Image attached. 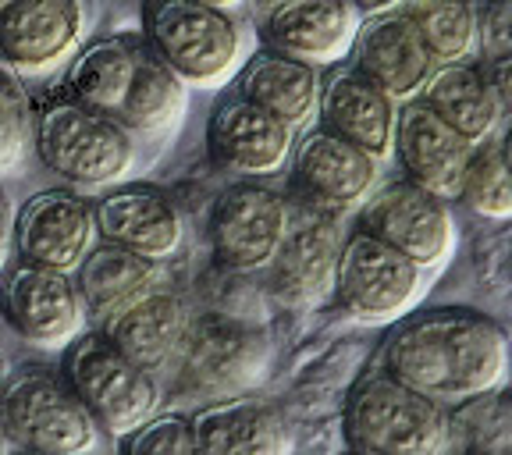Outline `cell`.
<instances>
[{"mask_svg": "<svg viewBox=\"0 0 512 455\" xmlns=\"http://www.w3.org/2000/svg\"><path fill=\"white\" fill-rule=\"evenodd\" d=\"M36 128V100L22 86L18 75L0 68V182L25 171Z\"/></svg>", "mask_w": 512, "mask_h": 455, "instance_id": "cell-30", "label": "cell"}, {"mask_svg": "<svg viewBox=\"0 0 512 455\" xmlns=\"http://www.w3.org/2000/svg\"><path fill=\"white\" fill-rule=\"evenodd\" d=\"M292 196L260 178H235L210 203L207 249L214 267L232 274H264L281 246Z\"/></svg>", "mask_w": 512, "mask_h": 455, "instance_id": "cell-9", "label": "cell"}, {"mask_svg": "<svg viewBox=\"0 0 512 455\" xmlns=\"http://www.w3.org/2000/svg\"><path fill=\"white\" fill-rule=\"evenodd\" d=\"M196 452L207 455H278L288 448L285 416L264 399L228 395L189 413Z\"/></svg>", "mask_w": 512, "mask_h": 455, "instance_id": "cell-25", "label": "cell"}, {"mask_svg": "<svg viewBox=\"0 0 512 455\" xmlns=\"http://www.w3.org/2000/svg\"><path fill=\"white\" fill-rule=\"evenodd\" d=\"M232 82L235 93L246 96L249 104L264 107L278 121H285L292 132H306L310 125H317L324 72L313 64L260 47L246 57V64L235 72Z\"/></svg>", "mask_w": 512, "mask_h": 455, "instance_id": "cell-24", "label": "cell"}, {"mask_svg": "<svg viewBox=\"0 0 512 455\" xmlns=\"http://www.w3.org/2000/svg\"><path fill=\"white\" fill-rule=\"evenodd\" d=\"M0 317L25 345L43 352H61L89 328L75 274L18 256L0 274Z\"/></svg>", "mask_w": 512, "mask_h": 455, "instance_id": "cell-14", "label": "cell"}, {"mask_svg": "<svg viewBox=\"0 0 512 455\" xmlns=\"http://www.w3.org/2000/svg\"><path fill=\"white\" fill-rule=\"evenodd\" d=\"M100 434L61 367L29 360L0 377V441L11 452L86 455L100 448Z\"/></svg>", "mask_w": 512, "mask_h": 455, "instance_id": "cell-6", "label": "cell"}, {"mask_svg": "<svg viewBox=\"0 0 512 455\" xmlns=\"http://www.w3.org/2000/svg\"><path fill=\"white\" fill-rule=\"evenodd\" d=\"M0 452H4V441H0Z\"/></svg>", "mask_w": 512, "mask_h": 455, "instance_id": "cell-39", "label": "cell"}, {"mask_svg": "<svg viewBox=\"0 0 512 455\" xmlns=\"http://www.w3.org/2000/svg\"><path fill=\"white\" fill-rule=\"evenodd\" d=\"M456 200L477 217H491V221H509L512 217V175L505 168L502 153H498L495 136L473 146Z\"/></svg>", "mask_w": 512, "mask_h": 455, "instance_id": "cell-29", "label": "cell"}, {"mask_svg": "<svg viewBox=\"0 0 512 455\" xmlns=\"http://www.w3.org/2000/svg\"><path fill=\"white\" fill-rule=\"evenodd\" d=\"M32 150L61 185L96 196L132 175L139 139L118 118L79 104L57 86L36 100Z\"/></svg>", "mask_w": 512, "mask_h": 455, "instance_id": "cell-4", "label": "cell"}, {"mask_svg": "<svg viewBox=\"0 0 512 455\" xmlns=\"http://www.w3.org/2000/svg\"><path fill=\"white\" fill-rule=\"evenodd\" d=\"M473 143H466L456 128L445 125L438 114L420 100H406L395 114V143L392 160L399 164V175L409 182L438 192L441 200H456L459 182H463L466 160Z\"/></svg>", "mask_w": 512, "mask_h": 455, "instance_id": "cell-22", "label": "cell"}, {"mask_svg": "<svg viewBox=\"0 0 512 455\" xmlns=\"http://www.w3.org/2000/svg\"><path fill=\"white\" fill-rule=\"evenodd\" d=\"M11 260H15V207L8 192L0 189V274Z\"/></svg>", "mask_w": 512, "mask_h": 455, "instance_id": "cell-34", "label": "cell"}, {"mask_svg": "<svg viewBox=\"0 0 512 455\" xmlns=\"http://www.w3.org/2000/svg\"><path fill=\"white\" fill-rule=\"evenodd\" d=\"M242 299L214 296L210 303L192 299L189 335L178 352L175 370L164 381V395L182 402H214L228 395H246L264 381L271 363L267 320L253 317Z\"/></svg>", "mask_w": 512, "mask_h": 455, "instance_id": "cell-3", "label": "cell"}, {"mask_svg": "<svg viewBox=\"0 0 512 455\" xmlns=\"http://www.w3.org/2000/svg\"><path fill=\"white\" fill-rule=\"evenodd\" d=\"M495 146H498L505 168H509V175H512V118H502V125H498V132H495Z\"/></svg>", "mask_w": 512, "mask_h": 455, "instance_id": "cell-36", "label": "cell"}, {"mask_svg": "<svg viewBox=\"0 0 512 455\" xmlns=\"http://www.w3.org/2000/svg\"><path fill=\"white\" fill-rule=\"evenodd\" d=\"M93 196L72 185H50L32 192L15 210V256L32 264L75 274L82 256L96 246Z\"/></svg>", "mask_w": 512, "mask_h": 455, "instance_id": "cell-17", "label": "cell"}, {"mask_svg": "<svg viewBox=\"0 0 512 455\" xmlns=\"http://www.w3.org/2000/svg\"><path fill=\"white\" fill-rule=\"evenodd\" d=\"M342 434L352 452L434 455L448 448L452 416L445 406H438L381 367L349 392Z\"/></svg>", "mask_w": 512, "mask_h": 455, "instance_id": "cell-7", "label": "cell"}, {"mask_svg": "<svg viewBox=\"0 0 512 455\" xmlns=\"http://www.w3.org/2000/svg\"><path fill=\"white\" fill-rule=\"evenodd\" d=\"M484 72H488V82H491V89H495L502 118H512V54L484 61Z\"/></svg>", "mask_w": 512, "mask_h": 455, "instance_id": "cell-33", "label": "cell"}, {"mask_svg": "<svg viewBox=\"0 0 512 455\" xmlns=\"http://www.w3.org/2000/svg\"><path fill=\"white\" fill-rule=\"evenodd\" d=\"M416 100L431 107L445 125H452L473 146L491 139L502 125V107H498L488 72L477 57L438 64Z\"/></svg>", "mask_w": 512, "mask_h": 455, "instance_id": "cell-27", "label": "cell"}, {"mask_svg": "<svg viewBox=\"0 0 512 455\" xmlns=\"http://www.w3.org/2000/svg\"><path fill=\"white\" fill-rule=\"evenodd\" d=\"M402 11L438 64L477 57L480 0H406Z\"/></svg>", "mask_w": 512, "mask_h": 455, "instance_id": "cell-28", "label": "cell"}, {"mask_svg": "<svg viewBox=\"0 0 512 455\" xmlns=\"http://www.w3.org/2000/svg\"><path fill=\"white\" fill-rule=\"evenodd\" d=\"M86 32V0H0V68L22 82L64 75Z\"/></svg>", "mask_w": 512, "mask_h": 455, "instance_id": "cell-13", "label": "cell"}, {"mask_svg": "<svg viewBox=\"0 0 512 455\" xmlns=\"http://www.w3.org/2000/svg\"><path fill=\"white\" fill-rule=\"evenodd\" d=\"M349 224L388 242L424 271H434L456 253V217L448 200L409 182L406 175L377 182L374 192L349 217Z\"/></svg>", "mask_w": 512, "mask_h": 455, "instance_id": "cell-12", "label": "cell"}, {"mask_svg": "<svg viewBox=\"0 0 512 455\" xmlns=\"http://www.w3.org/2000/svg\"><path fill=\"white\" fill-rule=\"evenodd\" d=\"M139 32L189 89L228 86L253 54L242 15L203 0H146Z\"/></svg>", "mask_w": 512, "mask_h": 455, "instance_id": "cell-5", "label": "cell"}, {"mask_svg": "<svg viewBox=\"0 0 512 455\" xmlns=\"http://www.w3.org/2000/svg\"><path fill=\"white\" fill-rule=\"evenodd\" d=\"M61 374L107 438L121 441L164 402V384L132 363L100 328H86L61 349Z\"/></svg>", "mask_w": 512, "mask_h": 455, "instance_id": "cell-8", "label": "cell"}, {"mask_svg": "<svg viewBox=\"0 0 512 455\" xmlns=\"http://www.w3.org/2000/svg\"><path fill=\"white\" fill-rule=\"evenodd\" d=\"M96 232L104 242L146 256L153 264H175L189 239L182 203L150 182H118L93 196Z\"/></svg>", "mask_w": 512, "mask_h": 455, "instance_id": "cell-16", "label": "cell"}, {"mask_svg": "<svg viewBox=\"0 0 512 455\" xmlns=\"http://www.w3.org/2000/svg\"><path fill=\"white\" fill-rule=\"evenodd\" d=\"M121 452L132 455H189L196 452L189 413H153L150 420L136 427L132 434L118 441Z\"/></svg>", "mask_w": 512, "mask_h": 455, "instance_id": "cell-31", "label": "cell"}, {"mask_svg": "<svg viewBox=\"0 0 512 455\" xmlns=\"http://www.w3.org/2000/svg\"><path fill=\"white\" fill-rule=\"evenodd\" d=\"M352 8L360 11V18H374V15H388V11L406 8V0H349Z\"/></svg>", "mask_w": 512, "mask_h": 455, "instance_id": "cell-35", "label": "cell"}, {"mask_svg": "<svg viewBox=\"0 0 512 455\" xmlns=\"http://www.w3.org/2000/svg\"><path fill=\"white\" fill-rule=\"evenodd\" d=\"M345 235H349V217L292 200V214H288L281 246L264 271L267 296L281 310L292 313L317 310V306L331 303Z\"/></svg>", "mask_w": 512, "mask_h": 455, "instance_id": "cell-10", "label": "cell"}, {"mask_svg": "<svg viewBox=\"0 0 512 455\" xmlns=\"http://www.w3.org/2000/svg\"><path fill=\"white\" fill-rule=\"evenodd\" d=\"M168 267L171 264H153V260L132 253V249L96 239V246L75 267V285H79L82 306H86L89 328L107 324L114 313L132 306L150 288H157L160 281H168Z\"/></svg>", "mask_w": 512, "mask_h": 455, "instance_id": "cell-26", "label": "cell"}, {"mask_svg": "<svg viewBox=\"0 0 512 455\" xmlns=\"http://www.w3.org/2000/svg\"><path fill=\"white\" fill-rule=\"evenodd\" d=\"M278 4H285V0H249V11L260 18V15H267L271 8H278Z\"/></svg>", "mask_w": 512, "mask_h": 455, "instance_id": "cell-38", "label": "cell"}, {"mask_svg": "<svg viewBox=\"0 0 512 455\" xmlns=\"http://www.w3.org/2000/svg\"><path fill=\"white\" fill-rule=\"evenodd\" d=\"M285 171L292 200L338 217L356 214V207L381 182V164L324 125H310L306 132H299Z\"/></svg>", "mask_w": 512, "mask_h": 455, "instance_id": "cell-15", "label": "cell"}, {"mask_svg": "<svg viewBox=\"0 0 512 455\" xmlns=\"http://www.w3.org/2000/svg\"><path fill=\"white\" fill-rule=\"evenodd\" d=\"M352 68L367 75L374 86H381L395 104H406L427 86L438 61L424 47L416 25L406 11H388V15L363 18L356 40H352Z\"/></svg>", "mask_w": 512, "mask_h": 455, "instance_id": "cell-21", "label": "cell"}, {"mask_svg": "<svg viewBox=\"0 0 512 455\" xmlns=\"http://www.w3.org/2000/svg\"><path fill=\"white\" fill-rule=\"evenodd\" d=\"M395 114H399V104L381 86H374L363 72H356L352 64L349 68L335 64V68L324 72L317 125L342 136L345 143L360 146L377 164L392 160Z\"/></svg>", "mask_w": 512, "mask_h": 455, "instance_id": "cell-23", "label": "cell"}, {"mask_svg": "<svg viewBox=\"0 0 512 455\" xmlns=\"http://www.w3.org/2000/svg\"><path fill=\"white\" fill-rule=\"evenodd\" d=\"M61 89L79 104L118 118L139 143H164L175 136L192 93L153 54L143 32H111L86 40L64 68Z\"/></svg>", "mask_w": 512, "mask_h": 455, "instance_id": "cell-2", "label": "cell"}, {"mask_svg": "<svg viewBox=\"0 0 512 455\" xmlns=\"http://www.w3.org/2000/svg\"><path fill=\"white\" fill-rule=\"evenodd\" d=\"M189 320L192 296L185 288L171 285L168 278L160 281L157 288H150L146 296H139L132 306L114 313L107 324H100V331L125 352L128 360L150 370L164 384L171 370H175L185 335H189Z\"/></svg>", "mask_w": 512, "mask_h": 455, "instance_id": "cell-19", "label": "cell"}, {"mask_svg": "<svg viewBox=\"0 0 512 455\" xmlns=\"http://www.w3.org/2000/svg\"><path fill=\"white\" fill-rule=\"evenodd\" d=\"M203 4H214V8L235 11V15H242V11L249 8V0H203Z\"/></svg>", "mask_w": 512, "mask_h": 455, "instance_id": "cell-37", "label": "cell"}, {"mask_svg": "<svg viewBox=\"0 0 512 455\" xmlns=\"http://www.w3.org/2000/svg\"><path fill=\"white\" fill-rule=\"evenodd\" d=\"M384 370L438 406L456 409L502 388L509 374V338L488 313L438 306L406 317L388 335Z\"/></svg>", "mask_w": 512, "mask_h": 455, "instance_id": "cell-1", "label": "cell"}, {"mask_svg": "<svg viewBox=\"0 0 512 455\" xmlns=\"http://www.w3.org/2000/svg\"><path fill=\"white\" fill-rule=\"evenodd\" d=\"M296 136L299 132H292L285 121L232 93L207 118V157L224 175L267 182L288 168Z\"/></svg>", "mask_w": 512, "mask_h": 455, "instance_id": "cell-18", "label": "cell"}, {"mask_svg": "<svg viewBox=\"0 0 512 455\" xmlns=\"http://www.w3.org/2000/svg\"><path fill=\"white\" fill-rule=\"evenodd\" d=\"M424 281V267L349 224L331 303L360 324H388L413 310L416 299L424 296Z\"/></svg>", "mask_w": 512, "mask_h": 455, "instance_id": "cell-11", "label": "cell"}, {"mask_svg": "<svg viewBox=\"0 0 512 455\" xmlns=\"http://www.w3.org/2000/svg\"><path fill=\"white\" fill-rule=\"evenodd\" d=\"M360 22L349 0H285L256 18V29L264 47L328 72L349 57Z\"/></svg>", "mask_w": 512, "mask_h": 455, "instance_id": "cell-20", "label": "cell"}, {"mask_svg": "<svg viewBox=\"0 0 512 455\" xmlns=\"http://www.w3.org/2000/svg\"><path fill=\"white\" fill-rule=\"evenodd\" d=\"M477 54L484 61L512 54V0H480Z\"/></svg>", "mask_w": 512, "mask_h": 455, "instance_id": "cell-32", "label": "cell"}]
</instances>
